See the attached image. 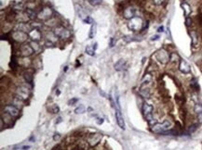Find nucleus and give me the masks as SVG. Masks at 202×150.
<instances>
[{"label":"nucleus","mask_w":202,"mask_h":150,"mask_svg":"<svg viewBox=\"0 0 202 150\" xmlns=\"http://www.w3.org/2000/svg\"><path fill=\"white\" fill-rule=\"evenodd\" d=\"M153 110H154V108L151 105H149L147 103H144L143 108H142V111H143V114L144 116L145 119L148 121V123L150 125H155L156 121V119L153 118Z\"/></svg>","instance_id":"1"},{"label":"nucleus","mask_w":202,"mask_h":150,"mask_svg":"<svg viewBox=\"0 0 202 150\" xmlns=\"http://www.w3.org/2000/svg\"><path fill=\"white\" fill-rule=\"evenodd\" d=\"M192 24V20H191V18L190 17H186L185 19V25L187 26V27H190Z\"/></svg>","instance_id":"36"},{"label":"nucleus","mask_w":202,"mask_h":150,"mask_svg":"<svg viewBox=\"0 0 202 150\" xmlns=\"http://www.w3.org/2000/svg\"><path fill=\"white\" fill-rule=\"evenodd\" d=\"M31 26L27 25L26 23H18L17 25V31H21L23 33H30L31 32Z\"/></svg>","instance_id":"17"},{"label":"nucleus","mask_w":202,"mask_h":150,"mask_svg":"<svg viewBox=\"0 0 202 150\" xmlns=\"http://www.w3.org/2000/svg\"><path fill=\"white\" fill-rule=\"evenodd\" d=\"M34 52L35 51L33 50V48H32L31 46H30V44H23V46H21V53L22 56H23V57H29V56H31Z\"/></svg>","instance_id":"12"},{"label":"nucleus","mask_w":202,"mask_h":150,"mask_svg":"<svg viewBox=\"0 0 202 150\" xmlns=\"http://www.w3.org/2000/svg\"><path fill=\"white\" fill-rule=\"evenodd\" d=\"M166 0H153V3L155 4L156 6H161L165 3Z\"/></svg>","instance_id":"35"},{"label":"nucleus","mask_w":202,"mask_h":150,"mask_svg":"<svg viewBox=\"0 0 202 150\" xmlns=\"http://www.w3.org/2000/svg\"><path fill=\"white\" fill-rule=\"evenodd\" d=\"M143 26H144L143 19L140 17H136V16L133 17L132 19H130L128 23V28L130 31H133V32L141 31V30L143 29Z\"/></svg>","instance_id":"2"},{"label":"nucleus","mask_w":202,"mask_h":150,"mask_svg":"<svg viewBox=\"0 0 202 150\" xmlns=\"http://www.w3.org/2000/svg\"><path fill=\"white\" fill-rule=\"evenodd\" d=\"M52 15H53V10H52L50 7H44V9H42V10L37 14V18L43 21H48V20L51 19Z\"/></svg>","instance_id":"5"},{"label":"nucleus","mask_w":202,"mask_h":150,"mask_svg":"<svg viewBox=\"0 0 202 150\" xmlns=\"http://www.w3.org/2000/svg\"><path fill=\"white\" fill-rule=\"evenodd\" d=\"M179 70L180 72L185 73V74H188L191 72V68H190V65L188 64L185 60H181L180 64H179Z\"/></svg>","instance_id":"13"},{"label":"nucleus","mask_w":202,"mask_h":150,"mask_svg":"<svg viewBox=\"0 0 202 150\" xmlns=\"http://www.w3.org/2000/svg\"><path fill=\"white\" fill-rule=\"evenodd\" d=\"M95 35H96V24H92L91 27V31H89V37L91 39H92V38H94Z\"/></svg>","instance_id":"29"},{"label":"nucleus","mask_w":202,"mask_h":150,"mask_svg":"<svg viewBox=\"0 0 202 150\" xmlns=\"http://www.w3.org/2000/svg\"><path fill=\"white\" fill-rule=\"evenodd\" d=\"M60 137H61V136H60V134H55V135H54V137H53V139L56 141V140H58V139H60Z\"/></svg>","instance_id":"43"},{"label":"nucleus","mask_w":202,"mask_h":150,"mask_svg":"<svg viewBox=\"0 0 202 150\" xmlns=\"http://www.w3.org/2000/svg\"><path fill=\"white\" fill-rule=\"evenodd\" d=\"M29 94H30L29 89L26 87V86H24V85L20 86V87H18L17 90H16V97L20 98L22 101L28 98V97H29Z\"/></svg>","instance_id":"7"},{"label":"nucleus","mask_w":202,"mask_h":150,"mask_svg":"<svg viewBox=\"0 0 202 150\" xmlns=\"http://www.w3.org/2000/svg\"><path fill=\"white\" fill-rule=\"evenodd\" d=\"M74 112H76L77 114H82V113H84V112H85V108H84V106L80 105L79 107H77L76 110H74Z\"/></svg>","instance_id":"32"},{"label":"nucleus","mask_w":202,"mask_h":150,"mask_svg":"<svg viewBox=\"0 0 202 150\" xmlns=\"http://www.w3.org/2000/svg\"><path fill=\"white\" fill-rule=\"evenodd\" d=\"M12 116H10L9 114H7V112L5 113V115L4 114H2V121H5V123L6 124H9V123H11L12 122Z\"/></svg>","instance_id":"24"},{"label":"nucleus","mask_w":202,"mask_h":150,"mask_svg":"<svg viewBox=\"0 0 202 150\" xmlns=\"http://www.w3.org/2000/svg\"><path fill=\"white\" fill-rule=\"evenodd\" d=\"M182 7H183V10H184V12H185V16L189 17V15L191 14V12H192L191 7H190L187 3H183Z\"/></svg>","instance_id":"20"},{"label":"nucleus","mask_w":202,"mask_h":150,"mask_svg":"<svg viewBox=\"0 0 202 150\" xmlns=\"http://www.w3.org/2000/svg\"><path fill=\"white\" fill-rule=\"evenodd\" d=\"M125 67H126V61L124 59H119L115 64V70H117V72H120V70L125 69Z\"/></svg>","instance_id":"18"},{"label":"nucleus","mask_w":202,"mask_h":150,"mask_svg":"<svg viewBox=\"0 0 202 150\" xmlns=\"http://www.w3.org/2000/svg\"><path fill=\"white\" fill-rule=\"evenodd\" d=\"M23 78L28 84H33V78L34 77H33V73L31 72H25L23 73Z\"/></svg>","instance_id":"21"},{"label":"nucleus","mask_w":202,"mask_h":150,"mask_svg":"<svg viewBox=\"0 0 202 150\" xmlns=\"http://www.w3.org/2000/svg\"><path fill=\"white\" fill-rule=\"evenodd\" d=\"M47 38H48V40L50 41V42H51V43H55L56 41L58 40V37L56 36V35L54 33V32H50V33H47Z\"/></svg>","instance_id":"23"},{"label":"nucleus","mask_w":202,"mask_h":150,"mask_svg":"<svg viewBox=\"0 0 202 150\" xmlns=\"http://www.w3.org/2000/svg\"><path fill=\"white\" fill-rule=\"evenodd\" d=\"M115 44V39L114 38H111V42H110V46L113 47Z\"/></svg>","instance_id":"41"},{"label":"nucleus","mask_w":202,"mask_h":150,"mask_svg":"<svg viewBox=\"0 0 202 150\" xmlns=\"http://www.w3.org/2000/svg\"><path fill=\"white\" fill-rule=\"evenodd\" d=\"M16 20L19 21V23H26V22L30 20V18L28 17V15L26 12H22L17 15Z\"/></svg>","instance_id":"16"},{"label":"nucleus","mask_w":202,"mask_h":150,"mask_svg":"<svg viewBox=\"0 0 202 150\" xmlns=\"http://www.w3.org/2000/svg\"><path fill=\"white\" fill-rule=\"evenodd\" d=\"M30 46H32V48H33V50L36 52H39L40 51V49H41V47H40V46L38 44V43L36 42V41H32L31 43H30Z\"/></svg>","instance_id":"26"},{"label":"nucleus","mask_w":202,"mask_h":150,"mask_svg":"<svg viewBox=\"0 0 202 150\" xmlns=\"http://www.w3.org/2000/svg\"><path fill=\"white\" fill-rule=\"evenodd\" d=\"M28 36L33 41H39L41 39V32L38 29H32L31 32L28 33Z\"/></svg>","instance_id":"14"},{"label":"nucleus","mask_w":202,"mask_h":150,"mask_svg":"<svg viewBox=\"0 0 202 150\" xmlns=\"http://www.w3.org/2000/svg\"><path fill=\"white\" fill-rule=\"evenodd\" d=\"M77 102V98H73V99L69 100L68 104L70 105V106H73V105H74V104H76Z\"/></svg>","instance_id":"37"},{"label":"nucleus","mask_w":202,"mask_h":150,"mask_svg":"<svg viewBox=\"0 0 202 150\" xmlns=\"http://www.w3.org/2000/svg\"><path fill=\"white\" fill-rule=\"evenodd\" d=\"M194 111L197 115L202 114V105L200 103H197L195 105V107H194Z\"/></svg>","instance_id":"27"},{"label":"nucleus","mask_w":202,"mask_h":150,"mask_svg":"<svg viewBox=\"0 0 202 150\" xmlns=\"http://www.w3.org/2000/svg\"><path fill=\"white\" fill-rule=\"evenodd\" d=\"M158 38H159V36H158V35H154V36H152L151 40H152V41H154V40H158Z\"/></svg>","instance_id":"44"},{"label":"nucleus","mask_w":202,"mask_h":150,"mask_svg":"<svg viewBox=\"0 0 202 150\" xmlns=\"http://www.w3.org/2000/svg\"><path fill=\"white\" fill-rule=\"evenodd\" d=\"M86 53L92 57V56L95 55V49L93 48V46H87L86 47Z\"/></svg>","instance_id":"30"},{"label":"nucleus","mask_w":202,"mask_h":150,"mask_svg":"<svg viewBox=\"0 0 202 150\" xmlns=\"http://www.w3.org/2000/svg\"><path fill=\"white\" fill-rule=\"evenodd\" d=\"M103 135L101 133H91L89 134V137H88V143L91 147H94V145H98L100 143V141L102 140Z\"/></svg>","instance_id":"8"},{"label":"nucleus","mask_w":202,"mask_h":150,"mask_svg":"<svg viewBox=\"0 0 202 150\" xmlns=\"http://www.w3.org/2000/svg\"><path fill=\"white\" fill-rule=\"evenodd\" d=\"M170 62H173V63H176V62H178V61H181L179 55L176 54V53H171V54L170 55Z\"/></svg>","instance_id":"25"},{"label":"nucleus","mask_w":202,"mask_h":150,"mask_svg":"<svg viewBox=\"0 0 202 150\" xmlns=\"http://www.w3.org/2000/svg\"><path fill=\"white\" fill-rule=\"evenodd\" d=\"M171 129V123L169 121H165L162 123H156L152 126V132L155 133H163Z\"/></svg>","instance_id":"3"},{"label":"nucleus","mask_w":202,"mask_h":150,"mask_svg":"<svg viewBox=\"0 0 202 150\" xmlns=\"http://www.w3.org/2000/svg\"><path fill=\"white\" fill-rule=\"evenodd\" d=\"M197 117H199V121L200 123H202V114L197 115Z\"/></svg>","instance_id":"45"},{"label":"nucleus","mask_w":202,"mask_h":150,"mask_svg":"<svg viewBox=\"0 0 202 150\" xmlns=\"http://www.w3.org/2000/svg\"><path fill=\"white\" fill-rule=\"evenodd\" d=\"M191 86H192L194 89H196V90L199 89V85H197V82H191Z\"/></svg>","instance_id":"39"},{"label":"nucleus","mask_w":202,"mask_h":150,"mask_svg":"<svg viewBox=\"0 0 202 150\" xmlns=\"http://www.w3.org/2000/svg\"><path fill=\"white\" fill-rule=\"evenodd\" d=\"M156 58L161 64H167L170 61V55L165 49H159L156 53Z\"/></svg>","instance_id":"6"},{"label":"nucleus","mask_w":202,"mask_h":150,"mask_svg":"<svg viewBox=\"0 0 202 150\" xmlns=\"http://www.w3.org/2000/svg\"><path fill=\"white\" fill-rule=\"evenodd\" d=\"M152 81V76H151V74H146L145 76L143 78V80H142V82H141V84H142V87H144V85H147L149 82H151Z\"/></svg>","instance_id":"22"},{"label":"nucleus","mask_w":202,"mask_h":150,"mask_svg":"<svg viewBox=\"0 0 202 150\" xmlns=\"http://www.w3.org/2000/svg\"><path fill=\"white\" fill-rule=\"evenodd\" d=\"M103 122V119H97V123H98V124H102V123Z\"/></svg>","instance_id":"40"},{"label":"nucleus","mask_w":202,"mask_h":150,"mask_svg":"<svg viewBox=\"0 0 202 150\" xmlns=\"http://www.w3.org/2000/svg\"><path fill=\"white\" fill-rule=\"evenodd\" d=\"M123 16L127 20H130L133 17H135V9L132 7H129L127 9H124V12H123Z\"/></svg>","instance_id":"15"},{"label":"nucleus","mask_w":202,"mask_h":150,"mask_svg":"<svg viewBox=\"0 0 202 150\" xmlns=\"http://www.w3.org/2000/svg\"><path fill=\"white\" fill-rule=\"evenodd\" d=\"M12 38L18 43H23L28 38V35L26 33L21 32V31H15L12 33Z\"/></svg>","instance_id":"9"},{"label":"nucleus","mask_w":202,"mask_h":150,"mask_svg":"<svg viewBox=\"0 0 202 150\" xmlns=\"http://www.w3.org/2000/svg\"><path fill=\"white\" fill-rule=\"evenodd\" d=\"M102 1L103 0H89V2L91 6H98L100 4H102Z\"/></svg>","instance_id":"34"},{"label":"nucleus","mask_w":202,"mask_h":150,"mask_svg":"<svg viewBox=\"0 0 202 150\" xmlns=\"http://www.w3.org/2000/svg\"><path fill=\"white\" fill-rule=\"evenodd\" d=\"M60 110V108L59 107L57 106V105H53V106H51L50 108H48V111H50V113H58Z\"/></svg>","instance_id":"31"},{"label":"nucleus","mask_w":202,"mask_h":150,"mask_svg":"<svg viewBox=\"0 0 202 150\" xmlns=\"http://www.w3.org/2000/svg\"><path fill=\"white\" fill-rule=\"evenodd\" d=\"M140 96L142 97H144V98L145 99H148V98H150V96H151V93H150V90H149L148 88H142L140 90Z\"/></svg>","instance_id":"19"},{"label":"nucleus","mask_w":202,"mask_h":150,"mask_svg":"<svg viewBox=\"0 0 202 150\" xmlns=\"http://www.w3.org/2000/svg\"><path fill=\"white\" fill-rule=\"evenodd\" d=\"M4 110H5L7 114H9L12 117H18L19 114H20V110H18L17 107L13 106V105H7L4 108Z\"/></svg>","instance_id":"10"},{"label":"nucleus","mask_w":202,"mask_h":150,"mask_svg":"<svg viewBox=\"0 0 202 150\" xmlns=\"http://www.w3.org/2000/svg\"><path fill=\"white\" fill-rule=\"evenodd\" d=\"M83 21L85 22V23H88V24H94V21L92 20V18H91L89 16H87L86 17Z\"/></svg>","instance_id":"33"},{"label":"nucleus","mask_w":202,"mask_h":150,"mask_svg":"<svg viewBox=\"0 0 202 150\" xmlns=\"http://www.w3.org/2000/svg\"><path fill=\"white\" fill-rule=\"evenodd\" d=\"M158 33H163L164 32V27H163V26H160V27L158 29Z\"/></svg>","instance_id":"42"},{"label":"nucleus","mask_w":202,"mask_h":150,"mask_svg":"<svg viewBox=\"0 0 202 150\" xmlns=\"http://www.w3.org/2000/svg\"><path fill=\"white\" fill-rule=\"evenodd\" d=\"M197 125H192V126H190V128H189V132L190 133H193V132H195V131L197 130Z\"/></svg>","instance_id":"38"},{"label":"nucleus","mask_w":202,"mask_h":150,"mask_svg":"<svg viewBox=\"0 0 202 150\" xmlns=\"http://www.w3.org/2000/svg\"><path fill=\"white\" fill-rule=\"evenodd\" d=\"M53 32L56 35V36L61 39H68L71 36V33L69 30L62 27V26H57V27H55Z\"/></svg>","instance_id":"4"},{"label":"nucleus","mask_w":202,"mask_h":150,"mask_svg":"<svg viewBox=\"0 0 202 150\" xmlns=\"http://www.w3.org/2000/svg\"><path fill=\"white\" fill-rule=\"evenodd\" d=\"M190 35H191V39H192V44L193 46H196L197 42H199V39H197V35L196 32H194V31L191 32L190 33Z\"/></svg>","instance_id":"28"},{"label":"nucleus","mask_w":202,"mask_h":150,"mask_svg":"<svg viewBox=\"0 0 202 150\" xmlns=\"http://www.w3.org/2000/svg\"><path fill=\"white\" fill-rule=\"evenodd\" d=\"M115 119H117V125L120 127V129L125 130V121L121 113V110H117L115 108Z\"/></svg>","instance_id":"11"}]
</instances>
